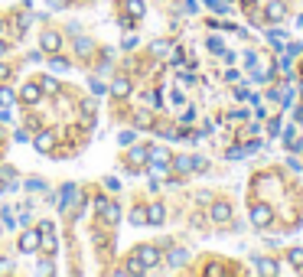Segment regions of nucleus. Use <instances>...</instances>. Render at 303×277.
Listing matches in <instances>:
<instances>
[{
  "label": "nucleus",
  "mask_w": 303,
  "mask_h": 277,
  "mask_svg": "<svg viewBox=\"0 0 303 277\" xmlns=\"http://www.w3.org/2000/svg\"><path fill=\"white\" fill-rule=\"evenodd\" d=\"M104 186H108V189H111V193H118V189H121V183H118V180H114V176H111V180H104Z\"/></svg>",
  "instance_id": "4c0bfd02"
},
{
  "label": "nucleus",
  "mask_w": 303,
  "mask_h": 277,
  "mask_svg": "<svg viewBox=\"0 0 303 277\" xmlns=\"http://www.w3.org/2000/svg\"><path fill=\"white\" fill-rule=\"evenodd\" d=\"M196 169V157H176V173H189Z\"/></svg>",
  "instance_id": "f3484780"
},
{
  "label": "nucleus",
  "mask_w": 303,
  "mask_h": 277,
  "mask_svg": "<svg viewBox=\"0 0 303 277\" xmlns=\"http://www.w3.org/2000/svg\"><path fill=\"white\" fill-rule=\"evenodd\" d=\"M0 30H4V23H0Z\"/></svg>",
  "instance_id": "c03bdc74"
},
{
  "label": "nucleus",
  "mask_w": 303,
  "mask_h": 277,
  "mask_svg": "<svg viewBox=\"0 0 303 277\" xmlns=\"http://www.w3.org/2000/svg\"><path fill=\"white\" fill-rule=\"evenodd\" d=\"M257 271H261L264 277H277V261H271V258H261V261H257Z\"/></svg>",
  "instance_id": "4468645a"
},
{
  "label": "nucleus",
  "mask_w": 303,
  "mask_h": 277,
  "mask_svg": "<svg viewBox=\"0 0 303 277\" xmlns=\"http://www.w3.org/2000/svg\"><path fill=\"white\" fill-rule=\"evenodd\" d=\"M42 92H56V88H59V82H56V78H42Z\"/></svg>",
  "instance_id": "c85d7f7f"
},
{
  "label": "nucleus",
  "mask_w": 303,
  "mask_h": 277,
  "mask_svg": "<svg viewBox=\"0 0 303 277\" xmlns=\"http://www.w3.org/2000/svg\"><path fill=\"white\" fill-rule=\"evenodd\" d=\"M134 258H137V261L144 264V271H154V267L160 264V251H157L154 245H140L137 251H134Z\"/></svg>",
  "instance_id": "f257e3e1"
},
{
  "label": "nucleus",
  "mask_w": 303,
  "mask_h": 277,
  "mask_svg": "<svg viewBox=\"0 0 303 277\" xmlns=\"http://www.w3.org/2000/svg\"><path fill=\"white\" fill-rule=\"evenodd\" d=\"M242 157H245L242 147H231V150H228V160H242Z\"/></svg>",
  "instance_id": "473e14b6"
},
{
  "label": "nucleus",
  "mask_w": 303,
  "mask_h": 277,
  "mask_svg": "<svg viewBox=\"0 0 303 277\" xmlns=\"http://www.w3.org/2000/svg\"><path fill=\"white\" fill-rule=\"evenodd\" d=\"M124 274H144V264H140L137 258H131V261H127V267H124Z\"/></svg>",
  "instance_id": "bb28decb"
},
{
  "label": "nucleus",
  "mask_w": 303,
  "mask_h": 277,
  "mask_svg": "<svg viewBox=\"0 0 303 277\" xmlns=\"http://www.w3.org/2000/svg\"><path fill=\"white\" fill-rule=\"evenodd\" d=\"M264 16H267L271 23H280L284 16H287V7H284L280 0H271V4H267V10H264Z\"/></svg>",
  "instance_id": "0eeeda50"
},
{
  "label": "nucleus",
  "mask_w": 303,
  "mask_h": 277,
  "mask_svg": "<svg viewBox=\"0 0 303 277\" xmlns=\"http://www.w3.org/2000/svg\"><path fill=\"white\" fill-rule=\"evenodd\" d=\"M144 160H147V147H134L131 150V166L134 163H144Z\"/></svg>",
  "instance_id": "b1692460"
},
{
  "label": "nucleus",
  "mask_w": 303,
  "mask_h": 277,
  "mask_svg": "<svg viewBox=\"0 0 303 277\" xmlns=\"http://www.w3.org/2000/svg\"><path fill=\"white\" fill-rule=\"evenodd\" d=\"M59 46H62V36H59L56 30H46V33L39 36V49H42V52H59Z\"/></svg>",
  "instance_id": "20e7f679"
},
{
  "label": "nucleus",
  "mask_w": 303,
  "mask_h": 277,
  "mask_svg": "<svg viewBox=\"0 0 303 277\" xmlns=\"http://www.w3.org/2000/svg\"><path fill=\"white\" fill-rule=\"evenodd\" d=\"M267 131H271V137H277V134H280V121H271V124H267Z\"/></svg>",
  "instance_id": "e433bc0d"
},
{
  "label": "nucleus",
  "mask_w": 303,
  "mask_h": 277,
  "mask_svg": "<svg viewBox=\"0 0 303 277\" xmlns=\"http://www.w3.org/2000/svg\"><path fill=\"white\" fill-rule=\"evenodd\" d=\"M134 124H137V127H150V124H154V118H150L147 111H137V114H134Z\"/></svg>",
  "instance_id": "393cba45"
},
{
  "label": "nucleus",
  "mask_w": 303,
  "mask_h": 277,
  "mask_svg": "<svg viewBox=\"0 0 303 277\" xmlns=\"http://www.w3.org/2000/svg\"><path fill=\"white\" fill-rule=\"evenodd\" d=\"M245 4H254V0H245Z\"/></svg>",
  "instance_id": "37998d69"
},
{
  "label": "nucleus",
  "mask_w": 303,
  "mask_h": 277,
  "mask_svg": "<svg viewBox=\"0 0 303 277\" xmlns=\"http://www.w3.org/2000/svg\"><path fill=\"white\" fill-rule=\"evenodd\" d=\"M150 52H154V56H166V52H173V46L166 39H154L150 42Z\"/></svg>",
  "instance_id": "dca6fc26"
},
{
  "label": "nucleus",
  "mask_w": 303,
  "mask_h": 277,
  "mask_svg": "<svg viewBox=\"0 0 303 277\" xmlns=\"http://www.w3.org/2000/svg\"><path fill=\"white\" fill-rule=\"evenodd\" d=\"M0 104H4V108H13L16 104V92L10 85H0Z\"/></svg>",
  "instance_id": "ddd939ff"
},
{
  "label": "nucleus",
  "mask_w": 303,
  "mask_h": 277,
  "mask_svg": "<svg viewBox=\"0 0 303 277\" xmlns=\"http://www.w3.org/2000/svg\"><path fill=\"white\" fill-rule=\"evenodd\" d=\"M166 261H170V267H183L186 261H189V254H186L183 248H173V251L166 254Z\"/></svg>",
  "instance_id": "f8f14e48"
},
{
  "label": "nucleus",
  "mask_w": 303,
  "mask_h": 277,
  "mask_svg": "<svg viewBox=\"0 0 303 277\" xmlns=\"http://www.w3.org/2000/svg\"><path fill=\"white\" fill-rule=\"evenodd\" d=\"M95 205H98V212H101V219L108 222V225H118V222H121V209H118L114 202H108V199H98Z\"/></svg>",
  "instance_id": "7ed1b4c3"
},
{
  "label": "nucleus",
  "mask_w": 303,
  "mask_h": 277,
  "mask_svg": "<svg viewBox=\"0 0 303 277\" xmlns=\"http://www.w3.org/2000/svg\"><path fill=\"white\" fill-rule=\"evenodd\" d=\"M121 46H124V49H134V46H137V36H134V33H124V42H121Z\"/></svg>",
  "instance_id": "c756f323"
},
{
  "label": "nucleus",
  "mask_w": 303,
  "mask_h": 277,
  "mask_svg": "<svg viewBox=\"0 0 303 277\" xmlns=\"http://www.w3.org/2000/svg\"><path fill=\"white\" fill-rule=\"evenodd\" d=\"M36 231H39V235H52V231H56V225H52V222L46 219V222H39V228H36Z\"/></svg>",
  "instance_id": "cd10ccee"
},
{
  "label": "nucleus",
  "mask_w": 303,
  "mask_h": 277,
  "mask_svg": "<svg viewBox=\"0 0 303 277\" xmlns=\"http://www.w3.org/2000/svg\"><path fill=\"white\" fill-rule=\"evenodd\" d=\"M46 66L52 69V72H69V62H66V59H56V56H52Z\"/></svg>",
  "instance_id": "5701e85b"
},
{
  "label": "nucleus",
  "mask_w": 303,
  "mask_h": 277,
  "mask_svg": "<svg viewBox=\"0 0 303 277\" xmlns=\"http://www.w3.org/2000/svg\"><path fill=\"white\" fill-rule=\"evenodd\" d=\"M209 49H212V52H219V56H222V52H225V46H222V39H215V36L209 39Z\"/></svg>",
  "instance_id": "7c9ffc66"
},
{
  "label": "nucleus",
  "mask_w": 303,
  "mask_h": 277,
  "mask_svg": "<svg viewBox=\"0 0 303 277\" xmlns=\"http://www.w3.org/2000/svg\"><path fill=\"white\" fill-rule=\"evenodd\" d=\"M147 173L154 176V180H160V176H166V163H160V160H150V166H147Z\"/></svg>",
  "instance_id": "6ab92c4d"
},
{
  "label": "nucleus",
  "mask_w": 303,
  "mask_h": 277,
  "mask_svg": "<svg viewBox=\"0 0 303 277\" xmlns=\"http://www.w3.org/2000/svg\"><path fill=\"white\" fill-rule=\"evenodd\" d=\"M127 13H131V16H144V13H147L144 0H127Z\"/></svg>",
  "instance_id": "4be33fe9"
},
{
  "label": "nucleus",
  "mask_w": 303,
  "mask_h": 277,
  "mask_svg": "<svg viewBox=\"0 0 303 277\" xmlns=\"http://www.w3.org/2000/svg\"><path fill=\"white\" fill-rule=\"evenodd\" d=\"M7 271H13V264H10V261L4 258V261H0V274H7Z\"/></svg>",
  "instance_id": "58836bf2"
},
{
  "label": "nucleus",
  "mask_w": 303,
  "mask_h": 277,
  "mask_svg": "<svg viewBox=\"0 0 303 277\" xmlns=\"http://www.w3.org/2000/svg\"><path fill=\"white\" fill-rule=\"evenodd\" d=\"M4 52H7V42H0V56H4Z\"/></svg>",
  "instance_id": "79ce46f5"
},
{
  "label": "nucleus",
  "mask_w": 303,
  "mask_h": 277,
  "mask_svg": "<svg viewBox=\"0 0 303 277\" xmlns=\"http://www.w3.org/2000/svg\"><path fill=\"white\" fill-rule=\"evenodd\" d=\"M111 95L114 98H127L131 95V78H124V75L114 78V82H111Z\"/></svg>",
  "instance_id": "1a4fd4ad"
},
{
  "label": "nucleus",
  "mask_w": 303,
  "mask_h": 277,
  "mask_svg": "<svg viewBox=\"0 0 303 277\" xmlns=\"http://www.w3.org/2000/svg\"><path fill=\"white\" fill-rule=\"evenodd\" d=\"M39 274H56V264H49V261H42V264H39Z\"/></svg>",
  "instance_id": "72a5a7b5"
},
{
  "label": "nucleus",
  "mask_w": 303,
  "mask_h": 277,
  "mask_svg": "<svg viewBox=\"0 0 303 277\" xmlns=\"http://www.w3.org/2000/svg\"><path fill=\"white\" fill-rule=\"evenodd\" d=\"M209 216H212V222H228V219H231V209H228V202H215V205H212V212H209Z\"/></svg>",
  "instance_id": "9d476101"
},
{
  "label": "nucleus",
  "mask_w": 303,
  "mask_h": 277,
  "mask_svg": "<svg viewBox=\"0 0 303 277\" xmlns=\"http://www.w3.org/2000/svg\"><path fill=\"white\" fill-rule=\"evenodd\" d=\"M39 248H42L46 254H56V248H59L56 235H39Z\"/></svg>",
  "instance_id": "2eb2a0df"
},
{
  "label": "nucleus",
  "mask_w": 303,
  "mask_h": 277,
  "mask_svg": "<svg viewBox=\"0 0 303 277\" xmlns=\"http://www.w3.org/2000/svg\"><path fill=\"white\" fill-rule=\"evenodd\" d=\"M271 222H274V212H271V205H264V202L251 205V225H254V228H267Z\"/></svg>",
  "instance_id": "f03ea898"
},
{
  "label": "nucleus",
  "mask_w": 303,
  "mask_h": 277,
  "mask_svg": "<svg viewBox=\"0 0 303 277\" xmlns=\"http://www.w3.org/2000/svg\"><path fill=\"white\" fill-rule=\"evenodd\" d=\"M206 274H209V277H219V274H222V264H209Z\"/></svg>",
  "instance_id": "c9c22d12"
},
{
  "label": "nucleus",
  "mask_w": 303,
  "mask_h": 277,
  "mask_svg": "<svg viewBox=\"0 0 303 277\" xmlns=\"http://www.w3.org/2000/svg\"><path fill=\"white\" fill-rule=\"evenodd\" d=\"M163 219H166V212H163V205H150L147 209V225H163Z\"/></svg>",
  "instance_id": "9b49d317"
},
{
  "label": "nucleus",
  "mask_w": 303,
  "mask_h": 277,
  "mask_svg": "<svg viewBox=\"0 0 303 277\" xmlns=\"http://www.w3.org/2000/svg\"><path fill=\"white\" fill-rule=\"evenodd\" d=\"M147 160H160V163H166V160H170V154H166L163 147H147Z\"/></svg>",
  "instance_id": "aec40b11"
},
{
  "label": "nucleus",
  "mask_w": 303,
  "mask_h": 277,
  "mask_svg": "<svg viewBox=\"0 0 303 277\" xmlns=\"http://www.w3.org/2000/svg\"><path fill=\"white\" fill-rule=\"evenodd\" d=\"M287 261L297 267V271H303V248H290V251H287Z\"/></svg>",
  "instance_id": "a211bd4d"
},
{
  "label": "nucleus",
  "mask_w": 303,
  "mask_h": 277,
  "mask_svg": "<svg viewBox=\"0 0 303 277\" xmlns=\"http://www.w3.org/2000/svg\"><path fill=\"white\" fill-rule=\"evenodd\" d=\"M39 98H42V88H39L36 82H26V85L20 88V101H23V104H36Z\"/></svg>",
  "instance_id": "39448f33"
},
{
  "label": "nucleus",
  "mask_w": 303,
  "mask_h": 277,
  "mask_svg": "<svg viewBox=\"0 0 303 277\" xmlns=\"http://www.w3.org/2000/svg\"><path fill=\"white\" fill-rule=\"evenodd\" d=\"M49 7H52V10H66L69 0H49Z\"/></svg>",
  "instance_id": "f704fd0d"
},
{
  "label": "nucleus",
  "mask_w": 303,
  "mask_h": 277,
  "mask_svg": "<svg viewBox=\"0 0 303 277\" xmlns=\"http://www.w3.org/2000/svg\"><path fill=\"white\" fill-rule=\"evenodd\" d=\"M293 118H297V121H303V104H300L297 111H293Z\"/></svg>",
  "instance_id": "a19ab883"
},
{
  "label": "nucleus",
  "mask_w": 303,
  "mask_h": 277,
  "mask_svg": "<svg viewBox=\"0 0 303 277\" xmlns=\"http://www.w3.org/2000/svg\"><path fill=\"white\" fill-rule=\"evenodd\" d=\"M7 75H10V69H7V66H0V82H4Z\"/></svg>",
  "instance_id": "ea45409f"
},
{
  "label": "nucleus",
  "mask_w": 303,
  "mask_h": 277,
  "mask_svg": "<svg viewBox=\"0 0 303 277\" xmlns=\"http://www.w3.org/2000/svg\"><path fill=\"white\" fill-rule=\"evenodd\" d=\"M118 140H121V144H124V147H131V144H134V134H131V131H124V134H121V137H118Z\"/></svg>",
  "instance_id": "2f4dec72"
},
{
  "label": "nucleus",
  "mask_w": 303,
  "mask_h": 277,
  "mask_svg": "<svg viewBox=\"0 0 303 277\" xmlns=\"http://www.w3.org/2000/svg\"><path fill=\"white\" fill-rule=\"evenodd\" d=\"M20 251L23 254L39 251V231H23V235H20Z\"/></svg>",
  "instance_id": "423d86ee"
},
{
  "label": "nucleus",
  "mask_w": 303,
  "mask_h": 277,
  "mask_svg": "<svg viewBox=\"0 0 303 277\" xmlns=\"http://www.w3.org/2000/svg\"><path fill=\"white\" fill-rule=\"evenodd\" d=\"M131 225H147V212L144 209H134L131 212Z\"/></svg>",
  "instance_id": "a878e982"
},
{
  "label": "nucleus",
  "mask_w": 303,
  "mask_h": 277,
  "mask_svg": "<svg viewBox=\"0 0 303 277\" xmlns=\"http://www.w3.org/2000/svg\"><path fill=\"white\" fill-rule=\"evenodd\" d=\"M92 49H95V42L88 39V36H78V39H75V52H82V56H88Z\"/></svg>",
  "instance_id": "412c9836"
},
{
  "label": "nucleus",
  "mask_w": 303,
  "mask_h": 277,
  "mask_svg": "<svg viewBox=\"0 0 303 277\" xmlns=\"http://www.w3.org/2000/svg\"><path fill=\"white\" fill-rule=\"evenodd\" d=\"M52 147H56V134H52V131H39L36 134V150H39V154H49Z\"/></svg>",
  "instance_id": "6e6552de"
}]
</instances>
